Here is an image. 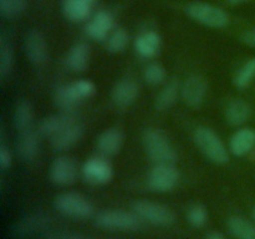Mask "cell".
<instances>
[{
    "mask_svg": "<svg viewBox=\"0 0 255 239\" xmlns=\"http://www.w3.org/2000/svg\"><path fill=\"white\" fill-rule=\"evenodd\" d=\"M11 166V153H10L9 148L4 142L0 144V168L2 171H6Z\"/></svg>",
    "mask_w": 255,
    "mask_h": 239,
    "instance_id": "cell-34",
    "label": "cell"
},
{
    "mask_svg": "<svg viewBox=\"0 0 255 239\" xmlns=\"http://www.w3.org/2000/svg\"><path fill=\"white\" fill-rule=\"evenodd\" d=\"M207 239H226V237L219 233V232H212V233L208 234Z\"/></svg>",
    "mask_w": 255,
    "mask_h": 239,
    "instance_id": "cell-37",
    "label": "cell"
},
{
    "mask_svg": "<svg viewBox=\"0 0 255 239\" xmlns=\"http://www.w3.org/2000/svg\"><path fill=\"white\" fill-rule=\"evenodd\" d=\"M114 29V16L106 10L96 12L86 25L87 36L96 41H105Z\"/></svg>",
    "mask_w": 255,
    "mask_h": 239,
    "instance_id": "cell-13",
    "label": "cell"
},
{
    "mask_svg": "<svg viewBox=\"0 0 255 239\" xmlns=\"http://www.w3.org/2000/svg\"><path fill=\"white\" fill-rule=\"evenodd\" d=\"M182 91V86H179L176 80L169 81L163 89L159 91V94L156 97V107L161 111L168 110L169 107L173 106L176 101L178 100L179 92Z\"/></svg>",
    "mask_w": 255,
    "mask_h": 239,
    "instance_id": "cell-27",
    "label": "cell"
},
{
    "mask_svg": "<svg viewBox=\"0 0 255 239\" xmlns=\"http://www.w3.org/2000/svg\"><path fill=\"white\" fill-rule=\"evenodd\" d=\"M143 146L149 158L156 164H173L176 162V149L169 142L168 137L159 129L149 128L144 132Z\"/></svg>",
    "mask_w": 255,
    "mask_h": 239,
    "instance_id": "cell-3",
    "label": "cell"
},
{
    "mask_svg": "<svg viewBox=\"0 0 255 239\" xmlns=\"http://www.w3.org/2000/svg\"><path fill=\"white\" fill-rule=\"evenodd\" d=\"M181 179V173L174 164H156L147 177V186L151 191L166 193L177 187Z\"/></svg>",
    "mask_w": 255,
    "mask_h": 239,
    "instance_id": "cell-8",
    "label": "cell"
},
{
    "mask_svg": "<svg viewBox=\"0 0 255 239\" xmlns=\"http://www.w3.org/2000/svg\"><path fill=\"white\" fill-rule=\"evenodd\" d=\"M138 95V84L132 79H124L112 90V101L117 107L125 109L134 104Z\"/></svg>",
    "mask_w": 255,
    "mask_h": 239,
    "instance_id": "cell-15",
    "label": "cell"
},
{
    "mask_svg": "<svg viewBox=\"0 0 255 239\" xmlns=\"http://www.w3.org/2000/svg\"><path fill=\"white\" fill-rule=\"evenodd\" d=\"M50 179L57 186H70L79 177V164L69 156H61L50 167Z\"/></svg>",
    "mask_w": 255,
    "mask_h": 239,
    "instance_id": "cell-10",
    "label": "cell"
},
{
    "mask_svg": "<svg viewBox=\"0 0 255 239\" xmlns=\"http://www.w3.org/2000/svg\"><path fill=\"white\" fill-rule=\"evenodd\" d=\"M187 219H188V223L192 227L202 228V227L206 226L207 221H208V212H207V208L201 203L192 204L188 208V212H187Z\"/></svg>",
    "mask_w": 255,
    "mask_h": 239,
    "instance_id": "cell-32",
    "label": "cell"
},
{
    "mask_svg": "<svg viewBox=\"0 0 255 239\" xmlns=\"http://www.w3.org/2000/svg\"><path fill=\"white\" fill-rule=\"evenodd\" d=\"M253 218H254V221H255V208L253 209Z\"/></svg>",
    "mask_w": 255,
    "mask_h": 239,
    "instance_id": "cell-40",
    "label": "cell"
},
{
    "mask_svg": "<svg viewBox=\"0 0 255 239\" xmlns=\"http://www.w3.org/2000/svg\"><path fill=\"white\" fill-rule=\"evenodd\" d=\"M124 146V133L116 127L107 128L97 137L96 147L104 156H115L121 151Z\"/></svg>",
    "mask_w": 255,
    "mask_h": 239,
    "instance_id": "cell-16",
    "label": "cell"
},
{
    "mask_svg": "<svg viewBox=\"0 0 255 239\" xmlns=\"http://www.w3.org/2000/svg\"><path fill=\"white\" fill-rule=\"evenodd\" d=\"M25 54L29 61L36 66L46 64L49 59V49L46 40L39 30H30L25 37Z\"/></svg>",
    "mask_w": 255,
    "mask_h": 239,
    "instance_id": "cell-11",
    "label": "cell"
},
{
    "mask_svg": "<svg viewBox=\"0 0 255 239\" xmlns=\"http://www.w3.org/2000/svg\"><path fill=\"white\" fill-rule=\"evenodd\" d=\"M86 1H89V2H90V4H94V2H95V1H96V0H86Z\"/></svg>",
    "mask_w": 255,
    "mask_h": 239,
    "instance_id": "cell-39",
    "label": "cell"
},
{
    "mask_svg": "<svg viewBox=\"0 0 255 239\" xmlns=\"http://www.w3.org/2000/svg\"><path fill=\"white\" fill-rule=\"evenodd\" d=\"M228 228L237 239H255V224L246 217H231L228 219Z\"/></svg>",
    "mask_w": 255,
    "mask_h": 239,
    "instance_id": "cell-25",
    "label": "cell"
},
{
    "mask_svg": "<svg viewBox=\"0 0 255 239\" xmlns=\"http://www.w3.org/2000/svg\"><path fill=\"white\" fill-rule=\"evenodd\" d=\"M85 128L77 120L65 127L61 132L51 138V144L56 151H66L74 147L84 136Z\"/></svg>",
    "mask_w": 255,
    "mask_h": 239,
    "instance_id": "cell-14",
    "label": "cell"
},
{
    "mask_svg": "<svg viewBox=\"0 0 255 239\" xmlns=\"http://www.w3.org/2000/svg\"><path fill=\"white\" fill-rule=\"evenodd\" d=\"M129 44V35L124 27H117V29L112 30L110 36L107 37L106 45L107 49L112 54H120L124 52L127 49Z\"/></svg>",
    "mask_w": 255,
    "mask_h": 239,
    "instance_id": "cell-29",
    "label": "cell"
},
{
    "mask_svg": "<svg viewBox=\"0 0 255 239\" xmlns=\"http://www.w3.org/2000/svg\"><path fill=\"white\" fill-rule=\"evenodd\" d=\"M82 177L92 186H104L112 181L114 168L104 157H91L82 166Z\"/></svg>",
    "mask_w": 255,
    "mask_h": 239,
    "instance_id": "cell-9",
    "label": "cell"
},
{
    "mask_svg": "<svg viewBox=\"0 0 255 239\" xmlns=\"http://www.w3.org/2000/svg\"><path fill=\"white\" fill-rule=\"evenodd\" d=\"M95 223L105 231H137L141 228L142 219L132 212L124 209H106L97 214Z\"/></svg>",
    "mask_w": 255,
    "mask_h": 239,
    "instance_id": "cell-4",
    "label": "cell"
},
{
    "mask_svg": "<svg viewBox=\"0 0 255 239\" xmlns=\"http://www.w3.org/2000/svg\"><path fill=\"white\" fill-rule=\"evenodd\" d=\"M75 120L76 119L69 114H57L47 116L40 122L39 133L45 137L52 138V137L56 136L59 132H61L65 127L69 126L71 122H74Z\"/></svg>",
    "mask_w": 255,
    "mask_h": 239,
    "instance_id": "cell-22",
    "label": "cell"
},
{
    "mask_svg": "<svg viewBox=\"0 0 255 239\" xmlns=\"http://www.w3.org/2000/svg\"><path fill=\"white\" fill-rule=\"evenodd\" d=\"M249 1V0H228L229 4L232 5H239V4H243V2Z\"/></svg>",
    "mask_w": 255,
    "mask_h": 239,
    "instance_id": "cell-38",
    "label": "cell"
},
{
    "mask_svg": "<svg viewBox=\"0 0 255 239\" xmlns=\"http://www.w3.org/2000/svg\"><path fill=\"white\" fill-rule=\"evenodd\" d=\"M61 9L67 20L80 22L89 19L91 15L92 4L86 0H62Z\"/></svg>",
    "mask_w": 255,
    "mask_h": 239,
    "instance_id": "cell-23",
    "label": "cell"
},
{
    "mask_svg": "<svg viewBox=\"0 0 255 239\" xmlns=\"http://www.w3.org/2000/svg\"><path fill=\"white\" fill-rule=\"evenodd\" d=\"M252 115V109L246 101L241 99L232 100L226 110L227 122L232 126H241L246 123Z\"/></svg>",
    "mask_w": 255,
    "mask_h": 239,
    "instance_id": "cell-24",
    "label": "cell"
},
{
    "mask_svg": "<svg viewBox=\"0 0 255 239\" xmlns=\"http://www.w3.org/2000/svg\"><path fill=\"white\" fill-rule=\"evenodd\" d=\"M255 79V57L244 62L234 75L233 82L238 89H247Z\"/></svg>",
    "mask_w": 255,
    "mask_h": 239,
    "instance_id": "cell-30",
    "label": "cell"
},
{
    "mask_svg": "<svg viewBox=\"0 0 255 239\" xmlns=\"http://www.w3.org/2000/svg\"><path fill=\"white\" fill-rule=\"evenodd\" d=\"M47 239H87L86 237L79 233H72V232H54L49 234Z\"/></svg>",
    "mask_w": 255,
    "mask_h": 239,
    "instance_id": "cell-35",
    "label": "cell"
},
{
    "mask_svg": "<svg viewBox=\"0 0 255 239\" xmlns=\"http://www.w3.org/2000/svg\"><path fill=\"white\" fill-rule=\"evenodd\" d=\"M50 222H51V218L45 213L30 214V216L21 218L15 224L12 228V233L16 237L32 236L41 229L46 228Z\"/></svg>",
    "mask_w": 255,
    "mask_h": 239,
    "instance_id": "cell-17",
    "label": "cell"
},
{
    "mask_svg": "<svg viewBox=\"0 0 255 239\" xmlns=\"http://www.w3.org/2000/svg\"><path fill=\"white\" fill-rule=\"evenodd\" d=\"M54 206L57 212L74 219H87L94 214V206L82 194L65 192L55 198Z\"/></svg>",
    "mask_w": 255,
    "mask_h": 239,
    "instance_id": "cell-5",
    "label": "cell"
},
{
    "mask_svg": "<svg viewBox=\"0 0 255 239\" xmlns=\"http://www.w3.org/2000/svg\"><path fill=\"white\" fill-rule=\"evenodd\" d=\"M166 69L161 64L153 62V64H149L144 69L143 79L146 80V82L148 85L157 86V85L162 84L166 80Z\"/></svg>",
    "mask_w": 255,
    "mask_h": 239,
    "instance_id": "cell-33",
    "label": "cell"
},
{
    "mask_svg": "<svg viewBox=\"0 0 255 239\" xmlns=\"http://www.w3.org/2000/svg\"><path fill=\"white\" fill-rule=\"evenodd\" d=\"M161 42L162 40L158 32L154 30H148L137 36L134 41V50L143 59H151L159 52Z\"/></svg>",
    "mask_w": 255,
    "mask_h": 239,
    "instance_id": "cell-20",
    "label": "cell"
},
{
    "mask_svg": "<svg viewBox=\"0 0 255 239\" xmlns=\"http://www.w3.org/2000/svg\"><path fill=\"white\" fill-rule=\"evenodd\" d=\"M91 50L85 42H79L69 50L66 55V66L74 72H82L89 66Z\"/></svg>",
    "mask_w": 255,
    "mask_h": 239,
    "instance_id": "cell-21",
    "label": "cell"
},
{
    "mask_svg": "<svg viewBox=\"0 0 255 239\" xmlns=\"http://www.w3.org/2000/svg\"><path fill=\"white\" fill-rule=\"evenodd\" d=\"M96 94V85L86 79H80L71 84L57 87L54 95L55 105L64 111H72L82 102L87 101Z\"/></svg>",
    "mask_w": 255,
    "mask_h": 239,
    "instance_id": "cell-1",
    "label": "cell"
},
{
    "mask_svg": "<svg viewBox=\"0 0 255 239\" xmlns=\"http://www.w3.org/2000/svg\"><path fill=\"white\" fill-rule=\"evenodd\" d=\"M193 139L199 151L213 163L224 164L229 161L228 148L221 137L209 127H198L194 131Z\"/></svg>",
    "mask_w": 255,
    "mask_h": 239,
    "instance_id": "cell-2",
    "label": "cell"
},
{
    "mask_svg": "<svg viewBox=\"0 0 255 239\" xmlns=\"http://www.w3.org/2000/svg\"><path fill=\"white\" fill-rule=\"evenodd\" d=\"M133 212L143 222L159 227L172 226L176 221L173 211L162 203L152 201H138L133 204Z\"/></svg>",
    "mask_w": 255,
    "mask_h": 239,
    "instance_id": "cell-7",
    "label": "cell"
},
{
    "mask_svg": "<svg viewBox=\"0 0 255 239\" xmlns=\"http://www.w3.org/2000/svg\"><path fill=\"white\" fill-rule=\"evenodd\" d=\"M186 12L198 24L208 27H226L229 24V16L223 9L204 1H194L186 6Z\"/></svg>",
    "mask_w": 255,
    "mask_h": 239,
    "instance_id": "cell-6",
    "label": "cell"
},
{
    "mask_svg": "<svg viewBox=\"0 0 255 239\" xmlns=\"http://www.w3.org/2000/svg\"><path fill=\"white\" fill-rule=\"evenodd\" d=\"M208 92V84L199 75H192L182 85V97L191 107H199L204 102Z\"/></svg>",
    "mask_w": 255,
    "mask_h": 239,
    "instance_id": "cell-12",
    "label": "cell"
},
{
    "mask_svg": "<svg viewBox=\"0 0 255 239\" xmlns=\"http://www.w3.org/2000/svg\"><path fill=\"white\" fill-rule=\"evenodd\" d=\"M14 64V51L5 32L0 35V77L6 79Z\"/></svg>",
    "mask_w": 255,
    "mask_h": 239,
    "instance_id": "cell-28",
    "label": "cell"
},
{
    "mask_svg": "<svg viewBox=\"0 0 255 239\" xmlns=\"http://www.w3.org/2000/svg\"><path fill=\"white\" fill-rule=\"evenodd\" d=\"M17 154L24 161L31 162L37 157L40 151V139L39 132L34 129H29L19 133V138L16 142Z\"/></svg>",
    "mask_w": 255,
    "mask_h": 239,
    "instance_id": "cell-19",
    "label": "cell"
},
{
    "mask_svg": "<svg viewBox=\"0 0 255 239\" xmlns=\"http://www.w3.org/2000/svg\"><path fill=\"white\" fill-rule=\"evenodd\" d=\"M34 112L27 101H20L14 112V126L19 133L32 129Z\"/></svg>",
    "mask_w": 255,
    "mask_h": 239,
    "instance_id": "cell-26",
    "label": "cell"
},
{
    "mask_svg": "<svg viewBox=\"0 0 255 239\" xmlns=\"http://www.w3.org/2000/svg\"><path fill=\"white\" fill-rule=\"evenodd\" d=\"M27 5V0H0V15L6 19H12L24 14Z\"/></svg>",
    "mask_w": 255,
    "mask_h": 239,
    "instance_id": "cell-31",
    "label": "cell"
},
{
    "mask_svg": "<svg viewBox=\"0 0 255 239\" xmlns=\"http://www.w3.org/2000/svg\"><path fill=\"white\" fill-rule=\"evenodd\" d=\"M241 40L243 44L248 45L251 47H255V29L254 30H247L242 34Z\"/></svg>",
    "mask_w": 255,
    "mask_h": 239,
    "instance_id": "cell-36",
    "label": "cell"
},
{
    "mask_svg": "<svg viewBox=\"0 0 255 239\" xmlns=\"http://www.w3.org/2000/svg\"><path fill=\"white\" fill-rule=\"evenodd\" d=\"M255 147V131L249 127L239 128L229 139V151L237 157L251 153Z\"/></svg>",
    "mask_w": 255,
    "mask_h": 239,
    "instance_id": "cell-18",
    "label": "cell"
}]
</instances>
